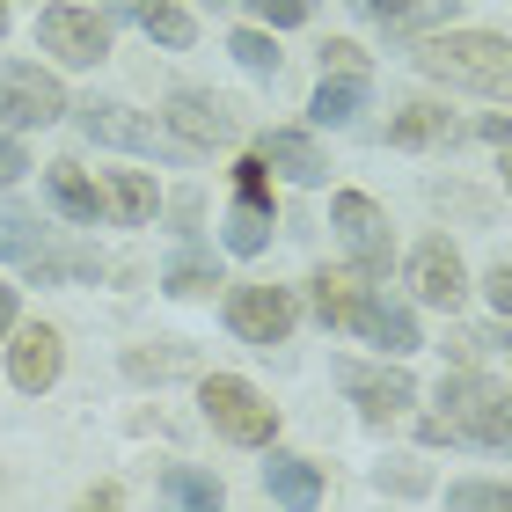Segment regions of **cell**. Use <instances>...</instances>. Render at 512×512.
Instances as JSON below:
<instances>
[{
    "label": "cell",
    "instance_id": "obj_1",
    "mask_svg": "<svg viewBox=\"0 0 512 512\" xmlns=\"http://www.w3.org/2000/svg\"><path fill=\"white\" fill-rule=\"evenodd\" d=\"M417 66L447 88H469V96H505L512 103V44L491 30H447L417 44Z\"/></svg>",
    "mask_w": 512,
    "mask_h": 512
},
{
    "label": "cell",
    "instance_id": "obj_2",
    "mask_svg": "<svg viewBox=\"0 0 512 512\" xmlns=\"http://www.w3.org/2000/svg\"><path fill=\"white\" fill-rule=\"evenodd\" d=\"M439 425L476 439V447H512V395L483 374H454L439 381Z\"/></svg>",
    "mask_w": 512,
    "mask_h": 512
},
{
    "label": "cell",
    "instance_id": "obj_3",
    "mask_svg": "<svg viewBox=\"0 0 512 512\" xmlns=\"http://www.w3.org/2000/svg\"><path fill=\"white\" fill-rule=\"evenodd\" d=\"M198 403H205V417H213L235 447H264V439L278 432V410H271L249 381H235V374H213V381L198 388Z\"/></svg>",
    "mask_w": 512,
    "mask_h": 512
},
{
    "label": "cell",
    "instance_id": "obj_4",
    "mask_svg": "<svg viewBox=\"0 0 512 512\" xmlns=\"http://www.w3.org/2000/svg\"><path fill=\"white\" fill-rule=\"evenodd\" d=\"M37 37H44V52H59L66 66H96L110 52V22L96 8H44Z\"/></svg>",
    "mask_w": 512,
    "mask_h": 512
},
{
    "label": "cell",
    "instance_id": "obj_5",
    "mask_svg": "<svg viewBox=\"0 0 512 512\" xmlns=\"http://www.w3.org/2000/svg\"><path fill=\"white\" fill-rule=\"evenodd\" d=\"M169 132L183 139V147H235V103L227 96H205V88H183V96H169Z\"/></svg>",
    "mask_w": 512,
    "mask_h": 512
},
{
    "label": "cell",
    "instance_id": "obj_6",
    "mask_svg": "<svg viewBox=\"0 0 512 512\" xmlns=\"http://www.w3.org/2000/svg\"><path fill=\"white\" fill-rule=\"evenodd\" d=\"M59 110H66V88L52 74H37V66H22V59L0 66V118H8L15 132L22 125H52Z\"/></svg>",
    "mask_w": 512,
    "mask_h": 512
},
{
    "label": "cell",
    "instance_id": "obj_7",
    "mask_svg": "<svg viewBox=\"0 0 512 512\" xmlns=\"http://www.w3.org/2000/svg\"><path fill=\"white\" fill-rule=\"evenodd\" d=\"M227 330L271 352V344H286V330H293V300L278 286H235L227 293Z\"/></svg>",
    "mask_w": 512,
    "mask_h": 512
},
{
    "label": "cell",
    "instance_id": "obj_8",
    "mask_svg": "<svg viewBox=\"0 0 512 512\" xmlns=\"http://www.w3.org/2000/svg\"><path fill=\"white\" fill-rule=\"evenodd\" d=\"M330 220H337V235L352 242L359 271H366V278H381V271H388V220H381V205H374V198H359V191H337Z\"/></svg>",
    "mask_w": 512,
    "mask_h": 512
},
{
    "label": "cell",
    "instance_id": "obj_9",
    "mask_svg": "<svg viewBox=\"0 0 512 512\" xmlns=\"http://www.w3.org/2000/svg\"><path fill=\"white\" fill-rule=\"evenodd\" d=\"M410 286H417V300H432V308H461V293H469V271H461V256H454V242H417V256H410Z\"/></svg>",
    "mask_w": 512,
    "mask_h": 512
},
{
    "label": "cell",
    "instance_id": "obj_10",
    "mask_svg": "<svg viewBox=\"0 0 512 512\" xmlns=\"http://www.w3.org/2000/svg\"><path fill=\"white\" fill-rule=\"evenodd\" d=\"M337 381H344V395H352L366 417H395L403 403H417L410 374H395V366H337Z\"/></svg>",
    "mask_w": 512,
    "mask_h": 512
},
{
    "label": "cell",
    "instance_id": "obj_11",
    "mask_svg": "<svg viewBox=\"0 0 512 512\" xmlns=\"http://www.w3.org/2000/svg\"><path fill=\"white\" fill-rule=\"evenodd\" d=\"M8 374H15L22 395H44L59 381V330H44V322H37V330H22L8 344Z\"/></svg>",
    "mask_w": 512,
    "mask_h": 512
},
{
    "label": "cell",
    "instance_id": "obj_12",
    "mask_svg": "<svg viewBox=\"0 0 512 512\" xmlns=\"http://www.w3.org/2000/svg\"><path fill=\"white\" fill-rule=\"evenodd\" d=\"M81 132L96 139V147H132V154H147V147H154V125H147V118H132L125 103H81Z\"/></svg>",
    "mask_w": 512,
    "mask_h": 512
},
{
    "label": "cell",
    "instance_id": "obj_13",
    "mask_svg": "<svg viewBox=\"0 0 512 512\" xmlns=\"http://www.w3.org/2000/svg\"><path fill=\"white\" fill-rule=\"evenodd\" d=\"M256 154H264L278 176H293V183H322V176H330V161H322V147H315L308 132H271Z\"/></svg>",
    "mask_w": 512,
    "mask_h": 512
},
{
    "label": "cell",
    "instance_id": "obj_14",
    "mask_svg": "<svg viewBox=\"0 0 512 512\" xmlns=\"http://www.w3.org/2000/svg\"><path fill=\"white\" fill-rule=\"evenodd\" d=\"M366 15H374L381 30L410 37V30H432V22H454L461 0H366Z\"/></svg>",
    "mask_w": 512,
    "mask_h": 512
},
{
    "label": "cell",
    "instance_id": "obj_15",
    "mask_svg": "<svg viewBox=\"0 0 512 512\" xmlns=\"http://www.w3.org/2000/svg\"><path fill=\"white\" fill-rule=\"evenodd\" d=\"M352 330H366L381 352H417V322H410V308H395V300H359Z\"/></svg>",
    "mask_w": 512,
    "mask_h": 512
},
{
    "label": "cell",
    "instance_id": "obj_16",
    "mask_svg": "<svg viewBox=\"0 0 512 512\" xmlns=\"http://www.w3.org/2000/svg\"><path fill=\"white\" fill-rule=\"evenodd\" d=\"M359 300H366L359 271H315V308H322V322L352 330V322H359Z\"/></svg>",
    "mask_w": 512,
    "mask_h": 512
},
{
    "label": "cell",
    "instance_id": "obj_17",
    "mask_svg": "<svg viewBox=\"0 0 512 512\" xmlns=\"http://www.w3.org/2000/svg\"><path fill=\"white\" fill-rule=\"evenodd\" d=\"M264 491L278 498V505H315L322 498V469H315V461H264Z\"/></svg>",
    "mask_w": 512,
    "mask_h": 512
},
{
    "label": "cell",
    "instance_id": "obj_18",
    "mask_svg": "<svg viewBox=\"0 0 512 512\" xmlns=\"http://www.w3.org/2000/svg\"><path fill=\"white\" fill-rule=\"evenodd\" d=\"M52 205H59L66 220H96L103 213V191L74 169V161H52Z\"/></svg>",
    "mask_w": 512,
    "mask_h": 512
},
{
    "label": "cell",
    "instance_id": "obj_19",
    "mask_svg": "<svg viewBox=\"0 0 512 512\" xmlns=\"http://www.w3.org/2000/svg\"><path fill=\"white\" fill-rule=\"evenodd\" d=\"M359 103H366V81L359 74H322V88H315V125H352Z\"/></svg>",
    "mask_w": 512,
    "mask_h": 512
},
{
    "label": "cell",
    "instance_id": "obj_20",
    "mask_svg": "<svg viewBox=\"0 0 512 512\" xmlns=\"http://www.w3.org/2000/svg\"><path fill=\"white\" fill-rule=\"evenodd\" d=\"M103 205L125 227H139V220H154V183L139 176V169H118V176H110V191H103Z\"/></svg>",
    "mask_w": 512,
    "mask_h": 512
},
{
    "label": "cell",
    "instance_id": "obj_21",
    "mask_svg": "<svg viewBox=\"0 0 512 512\" xmlns=\"http://www.w3.org/2000/svg\"><path fill=\"white\" fill-rule=\"evenodd\" d=\"M264 242H271V205L242 198L235 213H227V249H235V256H256Z\"/></svg>",
    "mask_w": 512,
    "mask_h": 512
},
{
    "label": "cell",
    "instance_id": "obj_22",
    "mask_svg": "<svg viewBox=\"0 0 512 512\" xmlns=\"http://www.w3.org/2000/svg\"><path fill=\"white\" fill-rule=\"evenodd\" d=\"M132 22L161 44H191V15H183L176 0H132Z\"/></svg>",
    "mask_w": 512,
    "mask_h": 512
},
{
    "label": "cell",
    "instance_id": "obj_23",
    "mask_svg": "<svg viewBox=\"0 0 512 512\" xmlns=\"http://www.w3.org/2000/svg\"><path fill=\"white\" fill-rule=\"evenodd\" d=\"M447 132H454V125H447V110H432V103H410L403 118L388 125L395 147H432V139H447Z\"/></svg>",
    "mask_w": 512,
    "mask_h": 512
},
{
    "label": "cell",
    "instance_id": "obj_24",
    "mask_svg": "<svg viewBox=\"0 0 512 512\" xmlns=\"http://www.w3.org/2000/svg\"><path fill=\"white\" fill-rule=\"evenodd\" d=\"M161 491H169L176 505H198V512H213V505H220V476H198V469H169V476H161Z\"/></svg>",
    "mask_w": 512,
    "mask_h": 512
},
{
    "label": "cell",
    "instance_id": "obj_25",
    "mask_svg": "<svg viewBox=\"0 0 512 512\" xmlns=\"http://www.w3.org/2000/svg\"><path fill=\"white\" fill-rule=\"evenodd\" d=\"M0 256H15V264H30V256H44V235L30 213H0Z\"/></svg>",
    "mask_w": 512,
    "mask_h": 512
},
{
    "label": "cell",
    "instance_id": "obj_26",
    "mask_svg": "<svg viewBox=\"0 0 512 512\" xmlns=\"http://www.w3.org/2000/svg\"><path fill=\"white\" fill-rule=\"evenodd\" d=\"M227 52H235L249 74H278V52H271V37H264V30H242L235 44H227Z\"/></svg>",
    "mask_w": 512,
    "mask_h": 512
},
{
    "label": "cell",
    "instance_id": "obj_27",
    "mask_svg": "<svg viewBox=\"0 0 512 512\" xmlns=\"http://www.w3.org/2000/svg\"><path fill=\"white\" fill-rule=\"evenodd\" d=\"M235 191L256 198V205H271V161H264V154H242V161H235Z\"/></svg>",
    "mask_w": 512,
    "mask_h": 512
},
{
    "label": "cell",
    "instance_id": "obj_28",
    "mask_svg": "<svg viewBox=\"0 0 512 512\" xmlns=\"http://www.w3.org/2000/svg\"><path fill=\"white\" fill-rule=\"evenodd\" d=\"M205 286H220L205 256H176V264H169V293H205Z\"/></svg>",
    "mask_w": 512,
    "mask_h": 512
},
{
    "label": "cell",
    "instance_id": "obj_29",
    "mask_svg": "<svg viewBox=\"0 0 512 512\" xmlns=\"http://www.w3.org/2000/svg\"><path fill=\"white\" fill-rule=\"evenodd\" d=\"M191 366V352H125V374H139V381H161V374H183Z\"/></svg>",
    "mask_w": 512,
    "mask_h": 512
},
{
    "label": "cell",
    "instance_id": "obj_30",
    "mask_svg": "<svg viewBox=\"0 0 512 512\" xmlns=\"http://www.w3.org/2000/svg\"><path fill=\"white\" fill-rule=\"evenodd\" d=\"M322 74H359L366 81V52L344 44V37H330V44H322Z\"/></svg>",
    "mask_w": 512,
    "mask_h": 512
},
{
    "label": "cell",
    "instance_id": "obj_31",
    "mask_svg": "<svg viewBox=\"0 0 512 512\" xmlns=\"http://www.w3.org/2000/svg\"><path fill=\"white\" fill-rule=\"evenodd\" d=\"M454 352H461V359H476V352H505V359H512V330H461Z\"/></svg>",
    "mask_w": 512,
    "mask_h": 512
},
{
    "label": "cell",
    "instance_id": "obj_32",
    "mask_svg": "<svg viewBox=\"0 0 512 512\" xmlns=\"http://www.w3.org/2000/svg\"><path fill=\"white\" fill-rule=\"evenodd\" d=\"M454 505H512V483H454Z\"/></svg>",
    "mask_w": 512,
    "mask_h": 512
},
{
    "label": "cell",
    "instance_id": "obj_33",
    "mask_svg": "<svg viewBox=\"0 0 512 512\" xmlns=\"http://www.w3.org/2000/svg\"><path fill=\"white\" fill-rule=\"evenodd\" d=\"M249 8H256V15H264V22H271V30H293V22H300V15H308V0H249Z\"/></svg>",
    "mask_w": 512,
    "mask_h": 512
},
{
    "label": "cell",
    "instance_id": "obj_34",
    "mask_svg": "<svg viewBox=\"0 0 512 512\" xmlns=\"http://www.w3.org/2000/svg\"><path fill=\"white\" fill-rule=\"evenodd\" d=\"M22 169H30V154H22L15 139H0V191H8V183H15Z\"/></svg>",
    "mask_w": 512,
    "mask_h": 512
},
{
    "label": "cell",
    "instance_id": "obj_35",
    "mask_svg": "<svg viewBox=\"0 0 512 512\" xmlns=\"http://www.w3.org/2000/svg\"><path fill=\"white\" fill-rule=\"evenodd\" d=\"M491 308H498V315H512V264H498V271H491Z\"/></svg>",
    "mask_w": 512,
    "mask_h": 512
},
{
    "label": "cell",
    "instance_id": "obj_36",
    "mask_svg": "<svg viewBox=\"0 0 512 512\" xmlns=\"http://www.w3.org/2000/svg\"><path fill=\"white\" fill-rule=\"evenodd\" d=\"M15 330V286H0V337Z\"/></svg>",
    "mask_w": 512,
    "mask_h": 512
},
{
    "label": "cell",
    "instance_id": "obj_37",
    "mask_svg": "<svg viewBox=\"0 0 512 512\" xmlns=\"http://www.w3.org/2000/svg\"><path fill=\"white\" fill-rule=\"evenodd\" d=\"M0 30H8V0H0Z\"/></svg>",
    "mask_w": 512,
    "mask_h": 512
},
{
    "label": "cell",
    "instance_id": "obj_38",
    "mask_svg": "<svg viewBox=\"0 0 512 512\" xmlns=\"http://www.w3.org/2000/svg\"><path fill=\"white\" fill-rule=\"evenodd\" d=\"M505 183H512V154H505Z\"/></svg>",
    "mask_w": 512,
    "mask_h": 512
},
{
    "label": "cell",
    "instance_id": "obj_39",
    "mask_svg": "<svg viewBox=\"0 0 512 512\" xmlns=\"http://www.w3.org/2000/svg\"><path fill=\"white\" fill-rule=\"evenodd\" d=\"M213 8H220V0H213Z\"/></svg>",
    "mask_w": 512,
    "mask_h": 512
}]
</instances>
